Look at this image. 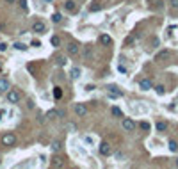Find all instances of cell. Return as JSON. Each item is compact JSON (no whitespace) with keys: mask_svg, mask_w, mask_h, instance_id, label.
Here are the masks:
<instances>
[{"mask_svg":"<svg viewBox=\"0 0 178 169\" xmlns=\"http://www.w3.org/2000/svg\"><path fill=\"white\" fill-rule=\"evenodd\" d=\"M155 91L159 93V94H164V93H166V87H164V86H157V87H155Z\"/></svg>","mask_w":178,"mask_h":169,"instance_id":"4316f807","label":"cell"},{"mask_svg":"<svg viewBox=\"0 0 178 169\" xmlns=\"http://www.w3.org/2000/svg\"><path fill=\"white\" fill-rule=\"evenodd\" d=\"M169 2H171V5H173L175 9H178V0H169Z\"/></svg>","mask_w":178,"mask_h":169,"instance_id":"f546056e","label":"cell"},{"mask_svg":"<svg viewBox=\"0 0 178 169\" xmlns=\"http://www.w3.org/2000/svg\"><path fill=\"white\" fill-rule=\"evenodd\" d=\"M157 130H159V132H166L167 130V123L166 121H157Z\"/></svg>","mask_w":178,"mask_h":169,"instance_id":"e0dca14e","label":"cell"},{"mask_svg":"<svg viewBox=\"0 0 178 169\" xmlns=\"http://www.w3.org/2000/svg\"><path fill=\"white\" fill-rule=\"evenodd\" d=\"M5 114V110H0V119H2V116Z\"/></svg>","mask_w":178,"mask_h":169,"instance_id":"836d02e7","label":"cell"},{"mask_svg":"<svg viewBox=\"0 0 178 169\" xmlns=\"http://www.w3.org/2000/svg\"><path fill=\"white\" fill-rule=\"evenodd\" d=\"M141 128H143V130H150V125L146 123V121H143V123H141Z\"/></svg>","mask_w":178,"mask_h":169,"instance_id":"83f0119b","label":"cell"},{"mask_svg":"<svg viewBox=\"0 0 178 169\" xmlns=\"http://www.w3.org/2000/svg\"><path fill=\"white\" fill-rule=\"evenodd\" d=\"M100 153H102L103 157H110V144L103 141V142L100 144Z\"/></svg>","mask_w":178,"mask_h":169,"instance_id":"ba28073f","label":"cell"},{"mask_svg":"<svg viewBox=\"0 0 178 169\" xmlns=\"http://www.w3.org/2000/svg\"><path fill=\"white\" fill-rule=\"evenodd\" d=\"M121 126H123V130H125V132H134V130H135V123H134L130 118H123Z\"/></svg>","mask_w":178,"mask_h":169,"instance_id":"5b68a950","label":"cell"},{"mask_svg":"<svg viewBox=\"0 0 178 169\" xmlns=\"http://www.w3.org/2000/svg\"><path fill=\"white\" fill-rule=\"evenodd\" d=\"M102 7H103L102 4H96V2H95V4H93V5L89 7V11H93V13H95V11H100V9H102Z\"/></svg>","mask_w":178,"mask_h":169,"instance_id":"cb8c5ba5","label":"cell"},{"mask_svg":"<svg viewBox=\"0 0 178 169\" xmlns=\"http://www.w3.org/2000/svg\"><path fill=\"white\" fill-rule=\"evenodd\" d=\"M52 151H54V153H57V151H61V141H54V142H52Z\"/></svg>","mask_w":178,"mask_h":169,"instance_id":"44dd1931","label":"cell"},{"mask_svg":"<svg viewBox=\"0 0 178 169\" xmlns=\"http://www.w3.org/2000/svg\"><path fill=\"white\" fill-rule=\"evenodd\" d=\"M32 32L34 34H43V32H46V23L45 22H34V25H32Z\"/></svg>","mask_w":178,"mask_h":169,"instance_id":"277c9868","label":"cell"},{"mask_svg":"<svg viewBox=\"0 0 178 169\" xmlns=\"http://www.w3.org/2000/svg\"><path fill=\"white\" fill-rule=\"evenodd\" d=\"M14 48H16V50H27V46H25L23 43H14Z\"/></svg>","mask_w":178,"mask_h":169,"instance_id":"484cf974","label":"cell"},{"mask_svg":"<svg viewBox=\"0 0 178 169\" xmlns=\"http://www.w3.org/2000/svg\"><path fill=\"white\" fill-rule=\"evenodd\" d=\"M95 89V86H93V84H89V86H86V91H93Z\"/></svg>","mask_w":178,"mask_h":169,"instance_id":"1f68e13d","label":"cell"},{"mask_svg":"<svg viewBox=\"0 0 178 169\" xmlns=\"http://www.w3.org/2000/svg\"><path fill=\"white\" fill-rule=\"evenodd\" d=\"M5 96H7V102H9V103H18L20 98H22V96H20V93H18L16 89H9V91L5 93Z\"/></svg>","mask_w":178,"mask_h":169,"instance_id":"6da1fadb","label":"cell"},{"mask_svg":"<svg viewBox=\"0 0 178 169\" xmlns=\"http://www.w3.org/2000/svg\"><path fill=\"white\" fill-rule=\"evenodd\" d=\"M66 54H68L70 57H77V55L80 54V46H78L77 43H68V46H66Z\"/></svg>","mask_w":178,"mask_h":169,"instance_id":"7a4b0ae2","label":"cell"},{"mask_svg":"<svg viewBox=\"0 0 178 169\" xmlns=\"http://www.w3.org/2000/svg\"><path fill=\"white\" fill-rule=\"evenodd\" d=\"M54 98H55V100H61V98H62V89H61V87H54Z\"/></svg>","mask_w":178,"mask_h":169,"instance_id":"7402d4cb","label":"cell"},{"mask_svg":"<svg viewBox=\"0 0 178 169\" xmlns=\"http://www.w3.org/2000/svg\"><path fill=\"white\" fill-rule=\"evenodd\" d=\"M5 2H7V4H14V2H16V0H5Z\"/></svg>","mask_w":178,"mask_h":169,"instance_id":"d6a6232c","label":"cell"},{"mask_svg":"<svg viewBox=\"0 0 178 169\" xmlns=\"http://www.w3.org/2000/svg\"><path fill=\"white\" fill-rule=\"evenodd\" d=\"M50 43H52V46H59V45H61V37H59V36H52Z\"/></svg>","mask_w":178,"mask_h":169,"instance_id":"603a6c76","label":"cell"},{"mask_svg":"<svg viewBox=\"0 0 178 169\" xmlns=\"http://www.w3.org/2000/svg\"><path fill=\"white\" fill-rule=\"evenodd\" d=\"M20 5H22V9L27 11V0H20Z\"/></svg>","mask_w":178,"mask_h":169,"instance_id":"f1b7e54d","label":"cell"},{"mask_svg":"<svg viewBox=\"0 0 178 169\" xmlns=\"http://www.w3.org/2000/svg\"><path fill=\"white\" fill-rule=\"evenodd\" d=\"M70 77H71L73 80H77V78L80 77V68H73V70L70 71Z\"/></svg>","mask_w":178,"mask_h":169,"instance_id":"ac0fdd59","label":"cell"},{"mask_svg":"<svg viewBox=\"0 0 178 169\" xmlns=\"http://www.w3.org/2000/svg\"><path fill=\"white\" fill-rule=\"evenodd\" d=\"M107 89H109V96H110V98H119L121 94H123V93H121L116 86H109Z\"/></svg>","mask_w":178,"mask_h":169,"instance_id":"30bf717a","label":"cell"},{"mask_svg":"<svg viewBox=\"0 0 178 169\" xmlns=\"http://www.w3.org/2000/svg\"><path fill=\"white\" fill-rule=\"evenodd\" d=\"M64 9H66L68 13H75L77 11V5H75L73 0H66V2H64Z\"/></svg>","mask_w":178,"mask_h":169,"instance_id":"7c38bea8","label":"cell"},{"mask_svg":"<svg viewBox=\"0 0 178 169\" xmlns=\"http://www.w3.org/2000/svg\"><path fill=\"white\" fill-rule=\"evenodd\" d=\"M100 43L105 45V46H110V45H112V39H110V36H107V34H102V36H100Z\"/></svg>","mask_w":178,"mask_h":169,"instance_id":"9a60e30c","label":"cell"},{"mask_svg":"<svg viewBox=\"0 0 178 169\" xmlns=\"http://www.w3.org/2000/svg\"><path fill=\"white\" fill-rule=\"evenodd\" d=\"M54 59L57 61V64H59V66H64V64H66V57H64V55H61V54H55V57H54Z\"/></svg>","mask_w":178,"mask_h":169,"instance_id":"2e32d148","label":"cell"},{"mask_svg":"<svg viewBox=\"0 0 178 169\" xmlns=\"http://www.w3.org/2000/svg\"><path fill=\"white\" fill-rule=\"evenodd\" d=\"M50 166L55 167V169H62V167H64V160H62L61 157H54V158H52V162H50Z\"/></svg>","mask_w":178,"mask_h":169,"instance_id":"9c48e42d","label":"cell"},{"mask_svg":"<svg viewBox=\"0 0 178 169\" xmlns=\"http://www.w3.org/2000/svg\"><path fill=\"white\" fill-rule=\"evenodd\" d=\"M52 22H54V23H61L62 22V14L61 13H54V14H52Z\"/></svg>","mask_w":178,"mask_h":169,"instance_id":"ffe728a7","label":"cell"},{"mask_svg":"<svg viewBox=\"0 0 178 169\" xmlns=\"http://www.w3.org/2000/svg\"><path fill=\"white\" fill-rule=\"evenodd\" d=\"M169 57V50H160L159 54L155 55V61H164V59H167Z\"/></svg>","mask_w":178,"mask_h":169,"instance_id":"5bb4252c","label":"cell"},{"mask_svg":"<svg viewBox=\"0 0 178 169\" xmlns=\"http://www.w3.org/2000/svg\"><path fill=\"white\" fill-rule=\"evenodd\" d=\"M75 114L78 116V118H84V116L87 114V105L86 103H77L75 105Z\"/></svg>","mask_w":178,"mask_h":169,"instance_id":"8992f818","label":"cell"},{"mask_svg":"<svg viewBox=\"0 0 178 169\" xmlns=\"http://www.w3.org/2000/svg\"><path fill=\"white\" fill-rule=\"evenodd\" d=\"M114 157H116V160H123V153H116Z\"/></svg>","mask_w":178,"mask_h":169,"instance_id":"4dcf8cb0","label":"cell"},{"mask_svg":"<svg viewBox=\"0 0 178 169\" xmlns=\"http://www.w3.org/2000/svg\"><path fill=\"white\" fill-rule=\"evenodd\" d=\"M110 112H112V116H116V118H123V112L114 105V107H110Z\"/></svg>","mask_w":178,"mask_h":169,"instance_id":"d6986e66","label":"cell"},{"mask_svg":"<svg viewBox=\"0 0 178 169\" xmlns=\"http://www.w3.org/2000/svg\"><path fill=\"white\" fill-rule=\"evenodd\" d=\"M9 89H11V84H9V80L0 78V93H7Z\"/></svg>","mask_w":178,"mask_h":169,"instance_id":"8fae6325","label":"cell"},{"mask_svg":"<svg viewBox=\"0 0 178 169\" xmlns=\"http://www.w3.org/2000/svg\"><path fill=\"white\" fill-rule=\"evenodd\" d=\"M82 57L86 59V61H91V57H93V50H91V46H89V45H86V46H84V52H82Z\"/></svg>","mask_w":178,"mask_h":169,"instance_id":"4fadbf2b","label":"cell"},{"mask_svg":"<svg viewBox=\"0 0 178 169\" xmlns=\"http://www.w3.org/2000/svg\"><path fill=\"white\" fill-rule=\"evenodd\" d=\"M151 87H153L151 80H148V78H143V80H139V89H143V91H150Z\"/></svg>","mask_w":178,"mask_h":169,"instance_id":"52a82bcc","label":"cell"},{"mask_svg":"<svg viewBox=\"0 0 178 169\" xmlns=\"http://www.w3.org/2000/svg\"><path fill=\"white\" fill-rule=\"evenodd\" d=\"M169 150L171 151H178V142L176 141H169Z\"/></svg>","mask_w":178,"mask_h":169,"instance_id":"d4e9b609","label":"cell"},{"mask_svg":"<svg viewBox=\"0 0 178 169\" xmlns=\"http://www.w3.org/2000/svg\"><path fill=\"white\" fill-rule=\"evenodd\" d=\"M14 142H16V135H14L13 132L4 134V137H2V144H4V146H13Z\"/></svg>","mask_w":178,"mask_h":169,"instance_id":"3957f363","label":"cell"},{"mask_svg":"<svg viewBox=\"0 0 178 169\" xmlns=\"http://www.w3.org/2000/svg\"><path fill=\"white\" fill-rule=\"evenodd\" d=\"M176 166H178V158H176Z\"/></svg>","mask_w":178,"mask_h":169,"instance_id":"e575fe53","label":"cell"}]
</instances>
